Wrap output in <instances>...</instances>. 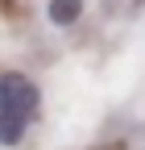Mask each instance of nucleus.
I'll use <instances>...</instances> for the list:
<instances>
[{"mask_svg":"<svg viewBox=\"0 0 145 150\" xmlns=\"http://www.w3.org/2000/svg\"><path fill=\"white\" fill-rule=\"evenodd\" d=\"M42 92L21 71H0V146H21L33 117H38Z\"/></svg>","mask_w":145,"mask_h":150,"instance_id":"1","label":"nucleus"},{"mask_svg":"<svg viewBox=\"0 0 145 150\" xmlns=\"http://www.w3.org/2000/svg\"><path fill=\"white\" fill-rule=\"evenodd\" d=\"M46 17H50V25L66 29V25H75L79 17H83V0H50V4H46Z\"/></svg>","mask_w":145,"mask_h":150,"instance_id":"2","label":"nucleus"}]
</instances>
